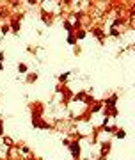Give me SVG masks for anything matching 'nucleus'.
Returning a JSON list of instances; mask_svg holds the SVG:
<instances>
[{"label": "nucleus", "instance_id": "nucleus-1", "mask_svg": "<svg viewBox=\"0 0 135 160\" xmlns=\"http://www.w3.org/2000/svg\"><path fill=\"white\" fill-rule=\"evenodd\" d=\"M32 125L36 128H41V130H48L50 128V125L45 119H41V116H36V114H32Z\"/></svg>", "mask_w": 135, "mask_h": 160}, {"label": "nucleus", "instance_id": "nucleus-2", "mask_svg": "<svg viewBox=\"0 0 135 160\" xmlns=\"http://www.w3.org/2000/svg\"><path fill=\"white\" fill-rule=\"evenodd\" d=\"M68 146H69V151H71V155H73V158L78 160L80 158V142L78 141H73V142H69Z\"/></svg>", "mask_w": 135, "mask_h": 160}, {"label": "nucleus", "instance_id": "nucleus-3", "mask_svg": "<svg viewBox=\"0 0 135 160\" xmlns=\"http://www.w3.org/2000/svg\"><path fill=\"white\" fill-rule=\"evenodd\" d=\"M118 100H119L118 94H112V96L108 98V100H105V102H103V105H105V110L116 109V103H118Z\"/></svg>", "mask_w": 135, "mask_h": 160}, {"label": "nucleus", "instance_id": "nucleus-4", "mask_svg": "<svg viewBox=\"0 0 135 160\" xmlns=\"http://www.w3.org/2000/svg\"><path fill=\"white\" fill-rule=\"evenodd\" d=\"M108 151H110V142H103V144H101V153H100L101 158H105Z\"/></svg>", "mask_w": 135, "mask_h": 160}, {"label": "nucleus", "instance_id": "nucleus-5", "mask_svg": "<svg viewBox=\"0 0 135 160\" xmlns=\"http://www.w3.org/2000/svg\"><path fill=\"white\" fill-rule=\"evenodd\" d=\"M11 25H12V30H14V32H18V30H20V22H18V18H16V20H12Z\"/></svg>", "mask_w": 135, "mask_h": 160}, {"label": "nucleus", "instance_id": "nucleus-6", "mask_svg": "<svg viewBox=\"0 0 135 160\" xmlns=\"http://www.w3.org/2000/svg\"><path fill=\"white\" fill-rule=\"evenodd\" d=\"M18 71H20V73H27V71H28V69H27V64H22V62H20V64H18Z\"/></svg>", "mask_w": 135, "mask_h": 160}, {"label": "nucleus", "instance_id": "nucleus-7", "mask_svg": "<svg viewBox=\"0 0 135 160\" xmlns=\"http://www.w3.org/2000/svg\"><path fill=\"white\" fill-rule=\"evenodd\" d=\"M82 102H85V103H87V105H91V103H94V98H91L89 94H85V96H84V100H82Z\"/></svg>", "mask_w": 135, "mask_h": 160}, {"label": "nucleus", "instance_id": "nucleus-8", "mask_svg": "<svg viewBox=\"0 0 135 160\" xmlns=\"http://www.w3.org/2000/svg\"><path fill=\"white\" fill-rule=\"evenodd\" d=\"M68 43H69V45H75V43H77V39H75V34H69V38H68Z\"/></svg>", "mask_w": 135, "mask_h": 160}, {"label": "nucleus", "instance_id": "nucleus-9", "mask_svg": "<svg viewBox=\"0 0 135 160\" xmlns=\"http://www.w3.org/2000/svg\"><path fill=\"white\" fill-rule=\"evenodd\" d=\"M126 133H124V130H116V137H119V139H123Z\"/></svg>", "mask_w": 135, "mask_h": 160}, {"label": "nucleus", "instance_id": "nucleus-10", "mask_svg": "<svg viewBox=\"0 0 135 160\" xmlns=\"http://www.w3.org/2000/svg\"><path fill=\"white\" fill-rule=\"evenodd\" d=\"M68 77H69V73H64V75H61V77H59V80H61V82H66Z\"/></svg>", "mask_w": 135, "mask_h": 160}, {"label": "nucleus", "instance_id": "nucleus-11", "mask_svg": "<svg viewBox=\"0 0 135 160\" xmlns=\"http://www.w3.org/2000/svg\"><path fill=\"white\" fill-rule=\"evenodd\" d=\"M100 109H101V103H96L94 107H92V112H98Z\"/></svg>", "mask_w": 135, "mask_h": 160}, {"label": "nucleus", "instance_id": "nucleus-12", "mask_svg": "<svg viewBox=\"0 0 135 160\" xmlns=\"http://www.w3.org/2000/svg\"><path fill=\"white\" fill-rule=\"evenodd\" d=\"M84 36H85V32H84V30H78V32H77V38H78V39H82Z\"/></svg>", "mask_w": 135, "mask_h": 160}, {"label": "nucleus", "instance_id": "nucleus-13", "mask_svg": "<svg viewBox=\"0 0 135 160\" xmlns=\"http://www.w3.org/2000/svg\"><path fill=\"white\" fill-rule=\"evenodd\" d=\"M38 78V75H28V82H32V80Z\"/></svg>", "mask_w": 135, "mask_h": 160}, {"label": "nucleus", "instance_id": "nucleus-14", "mask_svg": "<svg viewBox=\"0 0 135 160\" xmlns=\"http://www.w3.org/2000/svg\"><path fill=\"white\" fill-rule=\"evenodd\" d=\"M2 132H4V128H2V121H0V135H2Z\"/></svg>", "mask_w": 135, "mask_h": 160}]
</instances>
